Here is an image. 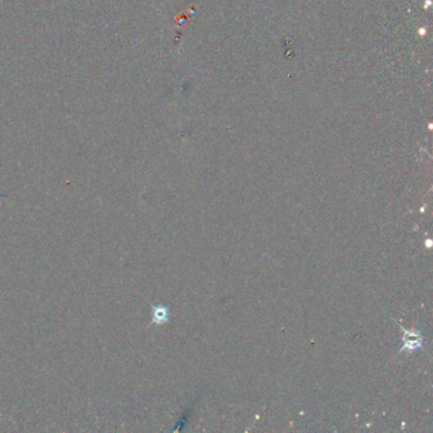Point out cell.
Instances as JSON below:
<instances>
[{
  "label": "cell",
  "mask_w": 433,
  "mask_h": 433,
  "mask_svg": "<svg viewBox=\"0 0 433 433\" xmlns=\"http://www.w3.org/2000/svg\"><path fill=\"white\" fill-rule=\"evenodd\" d=\"M403 342H404V346L402 347V351L403 349L414 351V349L422 347V337L419 334V332L415 331V329H411V331H405L404 329Z\"/></svg>",
  "instance_id": "6da1fadb"
},
{
  "label": "cell",
  "mask_w": 433,
  "mask_h": 433,
  "mask_svg": "<svg viewBox=\"0 0 433 433\" xmlns=\"http://www.w3.org/2000/svg\"><path fill=\"white\" fill-rule=\"evenodd\" d=\"M155 315H156V323H164L168 318V312H167L166 308H156L155 309Z\"/></svg>",
  "instance_id": "7a4b0ae2"
}]
</instances>
